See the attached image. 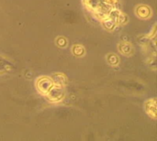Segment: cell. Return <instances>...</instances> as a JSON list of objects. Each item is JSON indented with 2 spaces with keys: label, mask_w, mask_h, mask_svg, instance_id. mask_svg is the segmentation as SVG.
Wrapping results in <instances>:
<instances>
[{
  "label": "cell",
  "mask_w": 157,
  "mask_h": 141,
  "mask_svg": "<svg viewBox=\"0 0 157 141\" xmlns=\"http://www.w3.org/2000/svg\"><path fill=\"white\" fill-rule=\"evenodd\" d=\"M63 96V91L62 85L55 84V83L47 94V97H49L50 100H52V102H57L61 100Z\"/></svg>",
  "instance_id": "1"
},
{
  "label": "cell",
  "mask_w": 157,
  "mask_h": 141,
  "mask_svg": "<svg viewBox=\"0 0 157 141\" xmlns=\"http://www.w3.org/2000/svg\"><path fill=\"white\" fill-rule=\"evenodd\" d=\"M39 83H40V86H39V91L44 95H47L48 92L51 90V88L53 86L54 83L52 81H51L50 79H47V78H42L40 80H39Z\"/></svg>",
  "instance_id": "2"
}]
</instances>
